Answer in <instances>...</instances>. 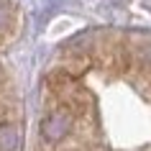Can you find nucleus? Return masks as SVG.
Returning <instances> with one entry per match:
<instances>
[{"instance_id":"5","label":"nucleus","mask_w":151,"mask_h":151,"mask_svg":"<svg viewBox=\"0 0 151 151\" xmlns=\"http://www.w3.org/2000/svg\"><path fill=\"white\" fill-rule=\"evenodd\" d=\"M90 69V56L87 54H80V56H69V59H67V62H64V74H67V77H74V80H77V77H80L82 72H87Z\"/></svg>"},{"instance_id":"6","label":"nucleus","mask_w":151,"mask_h":151,"mask_svg":"<svg viewBox=\"0 0 151 151\" xmlns=\"http://www.w3.org/2000/svg\"><path fill=\"white\" fill-rule=\"evenodd\" d=\"M8 21H10V13H8V8L0 3V28H3V26H8Z\"/></svg>"},{"instance_id":"4","label":"nucleus","mask_w":151,"mask_h":151,"mask_svg":"<svg viewBox=\"0 0 151 151\" xmlns=\"http://www.w3.org/2000/svg\"><path fill=\"white\" fill-rule=\"evenodd\" d=\"M0 151H18V128L13 123H0Z\"/></svg>"},{"instance_id":"3","label":"nucleus","mask_w":151,"mask_h":151,"mask_svg":"<svg viewBox=\"0 0 151 151\" xmlns=\"http://www.w3.org/2000/svg\"><path fill=\"white\" fill-rule=\"evenodd\" d=\"M72 126H74V118L64 108H56V110H51L46 118L41 120V138L49 143H59L69 136Z\"/></svg>"},{"instance_id":"1","label":"nucleus","mask_w":151,"mask_h":151,"mask_svg":"<svg viewBox=\"0 0 151 151\" xmlns=\"http://www.w3.org/2000/svg\"><path fill=\"white\" fill-rule=\"evenodd\" d=\"M49 90L54 92L59 108H64L72 118H80L92 110V95L87 92V87H82L80 80L67 77L64 72H56L49 77Z\"/></svg>"},{"instance_id":"7","label":"nucleus","mask_w":151,"mask_h":151,"mask_svg":"<svg viewBox=\"0 0 151 151\" xmlns=\"http://www.w3.org/2000/svg\"><path fill=\"white\" fill-rule=\"evenodd\" d=\"M146 67H149V69H151V46L146 49Z\"/></svg>"},{"instance_id":"2","label":"nucleus","mask_w":151,"mask_h":151,"mask_svg":"<svg viewBox=\"0 0 151 151\" xmlns=\"http://www.w3.org/2000/svg\"><path fill=\"white\" fill-rule=\"evenodd\" d=\"M87 56H90V64L100 67L103 72H113V74L126 72L131 67V46L123 41H113V39L97 41Z\"/></svg>"}]
</instances>
